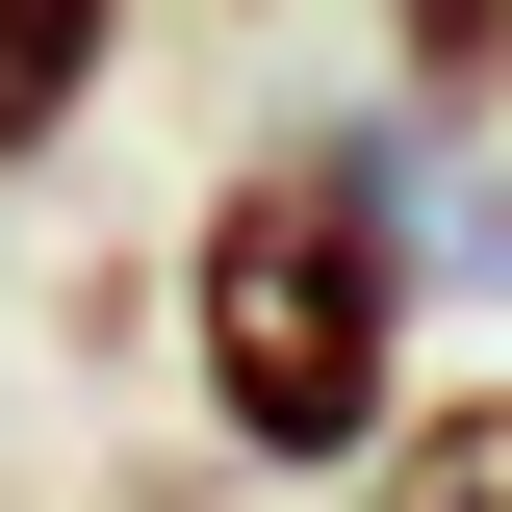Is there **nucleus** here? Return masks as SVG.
Instances as JSON below:
<instances>
[{
  "label": "nucleus",
  "instance_id": "obj_1",
  "mask_svg": "<svg viewBox=\"0 0 512 512\" xmlns=\"http://www.w3.org/2000/svg\"><path fill=\"white\" fill-rule=\"evenodd\" d=\"M180 359H205V436H231L256 487H359V436L410 410V205H384V154H256V180H205Z\"/></svg>",
  "mask_w": 512,
  "mask_h": 512
},
{
  "label": "nucleus",
  "instance_id": "obj_2",
  "mask_svg": "<svg viewBox=\"0 0 512 512\" xmlns=\"http://www.w3.org/2000/svg\"><path fill=\"white\" fill-rule=\"evenodd\" d=\"M103 52H128V0H0V180H26V154H77Z\"/></svg>",
  "mask_w": 512,
  "mask_h": 512
},
{
  "label": "nucleus",
  "instance_id": "obj_3",
  "mask_svg": "<svg viewBox=\"0 0 512 512\" xmlns=\"http://www.w3.org/2000/svg\"><path fill=\"white\" fill-rule=\"evenodd\" d=\"M359 512H512V384H461V410L359 436Z\"/></svg>",
  "mask_w": 512,
  "mask_h": 512
},
{
  "label": "nucleus",
  "instance_id": "obj_4",
  "mask_svg": "<svg viewBox=\"0 0 512 512\" xmlns=\"http://www.w3.org/2000/svg\"><path fill=\"white\" fill-rule=\"evenodd\" d=\"M384 52H410V103H487L512 77V0H384Z\"/></svg>",
  "mask_w": 512,
  "mask_h": 512
}]
</instances>
